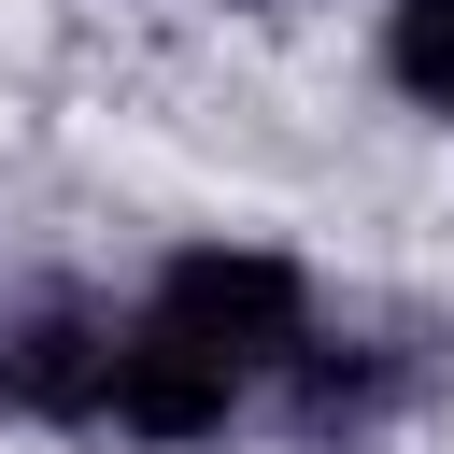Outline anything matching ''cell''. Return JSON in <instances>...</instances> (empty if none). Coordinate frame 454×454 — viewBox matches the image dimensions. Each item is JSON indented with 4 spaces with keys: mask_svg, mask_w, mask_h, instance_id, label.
<instances>
[{
    "mask_svg": "<svg viewBox=\"0 0 454 454\" xmlns=\"http://www.w3.org/2000/svg\"><path fill=\"white\" fill-rule=\"evenodd\" d=\"M298 340H312V284H298L284 255H255V241H199V255H170V270L128 298L114 426L156 440V454H184V440H213L227 411H255V397L298 369Z\"/></svg>",
    "mask_w": 454,
    "mask_h": 454,
    "instance_id": "cell-1",
    "label": "cell"
},
{
    "mask_svg": "<svg viewBox=\"0 0 454 454\" xmlns=\"http://www.w3.org/2000/svg\"><path fill=\"white\" fill-rule=\"evenodd\" d=\"M114 355H128V312L99 298H0V411L28 426H114Z\"/></svg>",
    "mask_w": 454,
    "mask_h": 454,
    "instance_id": "cell-2",
    "label": "cell"
},
{
    "mask_svg": "<svg viewBox=\"0 0 454 454\" xmlns=\"http://www.w3.org/2000/svg\"><path fill=\"white\" fill-rule=\"evenodd\" d=\"M426 369H440V340H411V326H312V340H298V369H284L270 397H284L312 440H369Z\"/></svg>",
    "mask_w": 454,
    "mask_h": 454,
    "instance_id": "cell-3",
    "label": "cell"
},
{
    "mask_svg": "<svg viewBox=\"0 0 454 454\" xmlns=\"http://www.w3.org/2000/svg\"><path fill=\"white\" fill-rule=\"evenodd\" d=\"M383 71H397V99L454 114V0H397V28H383Z\"/></svg>",
    "mask_w": 454,
    "mask_h": 454,
    "instance_id": "cell-4",
    "label": "cell"
}]
</instances>
